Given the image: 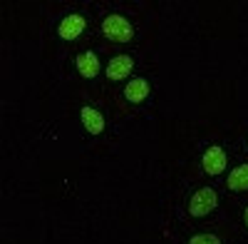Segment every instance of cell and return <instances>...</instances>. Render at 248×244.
I'll use <instances>...</instances> for the list:
<instances>
[{
  "instance_id": "cell-5",
  "label": "cell",
  "mask_w": 248,
  "mask_h": 244,
  "mask_svg": "<svg viewBox=\"0 0 248 244\" xmlns=\"http://www.w3.org/2000/svg\"><path fill=\"white\" fill-rule=\"evenodd\" d=\"M134 68V60L129 55H114L107 65V77L109 80H127Z\"/></svg>"
},
{
  "instance_id": "cell-4",
  "label": "cell",
  "mask_w": 248,
  "mask_h": 244,
  "mask_svg": "<svg viewBox=\"0 0 248 244\" xmlns=\"http://www.w3.org/2000/svg\"><path fill=\"white\" fill-rule=\"evenodd\" d=\"M85 17L82 15H67V17H62V23L57 25V35L62 40H77L82 33H85Z\"/></svg>"
},
{
  "instance_id": "cell-1",
  "label": "cell",
  "mask_w": 248,
  "mask_h": 244,
  "mask_svg": "<svg viewBox=\"0 0 248 244\" xmlns=\"http://www.w3.org/2000/svg\"><path fill=\"white\" fill-rule=\"evenodd\" d=\"M102 33H105L109 40H114V43H129V40L134 37L132 23L122 15H107L105 20H102Z\"/></svg>"
},
{
  "instance_id": "cell-8",
  "label": "cell",
  "mask_w": 248,
  "mask_h": 244,
  "mask_svg": "<svg viewBox=\"0 0 248 244\" xmlns=\"http://www.w3.org/2000/svg\"><path fill=\"white\" fill-rule=\"evenodd\" d=\"M77 70H79V75L82 77H87V80H92L97 72H99V60H97V55L92 52V50H85V52H79L77 55Z\"/></svg>"
},
{
  "instance_id": "cell-10",
  "label": "cell",
  "mask_w": 248,
  "mask_h": 244,
  "mask_svg": "<svg viewBox=\"0 0 248 244\" xmlns=\"http://www.w3.org/2000/svg\"><path fill=\"white\" fill-rule=\"evenodd\" d=\"M189 244H221V239L214 234H196L189 239Z\"/></svg>"
},
{
  "instance_id": "cell-3",
  "label": "cell",
  "mask_w": 248,
  "mask_h": 244,
  "mask_svg": "<svg viewBox=\"0 0 248 244\" xmlns=\"http://www.w3.org/2000/svg\"><path fill=\"white\" fill-rule=\"evenodd\" d=\"M201 165H203V172L206 174H211V177H216V174H221L223 170H226V152L218 147V145H214V147H209L203 152V159H201Z\"/></svg>"
},
{
  "instance_id": "cell-7",
  "label": "cell",
  "mask_w": 248,
  "mask_h": 244,
  "mask_svg": "<svg viewBox=\"0 0 248 244\" xmlns=\"http://www.w3.org/2000/svg\"><path fill=\"white\" fill-rule=\"evenodd\" d=\"M79 117H82V125L87 127V132H90V135H99L102 130H105V117L99 115V110H94V107L85 105V107L79 110Z\"/></svg>"
},
{
  "instance_id": "cell-9",
  "label": "cell",
  "mask_w": 248,
  "mask_h": 244,
  "mask_svg": "<svg viewBox=\"0 0 248 244\" xmlns=\"http://www.w3.org/2000/svg\"><path fill=\"white\" fill-rule=\"evenodd\" d=\"M229 190H233V192H243V190H248V165H238L236 170H231V174H229Z\"/></svg>"
},
{
  "instance_id": "cell-6",
  "label": "cell",
  "mask_w": 248,
  "mask_h": 244,
  "mask_svg": "<svg viewBox=\"0 0 248 244\" xmlns=\"http://www.w3.org/2000/svg\"><path fill=\"white\" fill-rule=\"evenodd\" d=\"M124 97H127L132 105L144 103V100L149 97V83H147L144 77H134V80H129V85L124 87Z\"/></svg>"
},
{
  "instance_id": "cell-2",
  "label": "cell",
  "mask_w": 248,
  "mask_h": 244,
  "mask_svg": "<svg viewBox=\"0 0 248 244\" xmlns=\"http://www.w3.org/2000/svg\"><path fill=\"white\" fill-rule=\"evenodd\" d=\"M218 205V194L211 187H201L199 192H194V197L189 199V214L191 217H206L209 212H214Z\"/></svg>"
},
{
  "instance_id": "cell-11",
  "label": "cell",
  "mask_w": 248,
  "mask_h": 244,
  "mask_svg": "<svg viewBox=\"0 0 248 244\" xmlns=\"http://www.w3.org/2000/svg\"><path fill=\"white\" fill-rule=\"evenodd\" d=\"M243 222H246V227H248V207H246V212H243Z\"/></svg>"
}]
</instances>
